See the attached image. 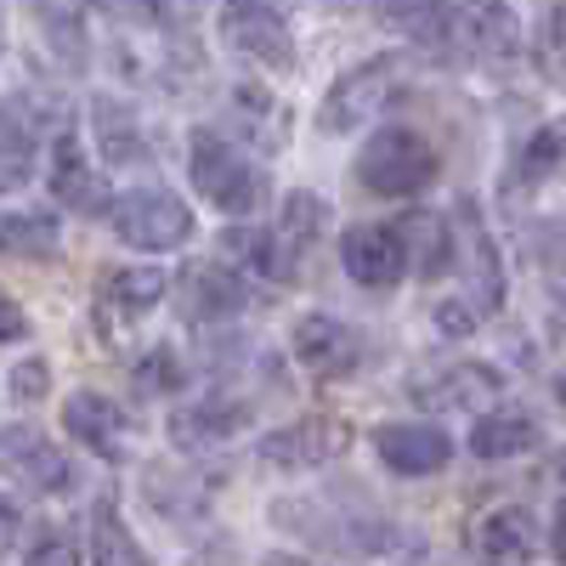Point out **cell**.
Wrapping results in <instances>:
<instances>
[{
  "instance_id": "27",
  "label": "cell",
  "mask_w": 566,
  "mask_h": 566,
  "mask_svg": "<svg viewBox=\"0 0 566 566\" xmlns=\"http://www.w3.org/2000/svg\"><path fill=\"white\" fill-rule=\"evenodd\" d=\"M560 154H566V130H555V125H549V130H538V136L527 142V148H522V165H515V176H510V181H515V187H522V181H527V187H533V181H544V176L560 165Z\"/></svg>"
},
{
  "instance_id": "26",
  "label": "cell",
  "mask_w": 566,
  "mask_h": 566,
  "mask_svg": "<svg viewBox=\"0 0 566 566\" xmlns=\"http://www.w3.org/2000/svg\"><path fill=\"white\" fill-rule=\"evenodd\" d=\"M52 250H57V216L52 210L0 216V255H52Z\"/></svg>"
},
{
  "instance_id": "12",
  "label": "cell",
  "mask_w": 566,
  "mask_h": 566,
  "mask_svg": "<svg viewBox=\"0 0 566 566\" xmlns=\"http://www.w3.org/2000/svg\"><path fill=\"white\" fill-rule=\"evenodd\" d=\"M453 29L476 45L482 57H510L515 52V12L510 0H448Z\"/></svg>"
},
{
  "instance_id": "35",
  "label": "cell",
  "mask_w": 566,
  "mask_h": 566,
  "mask_svg": "<svg viewBox=\"0 0 566 566\" xmlns=\"http://www.w3.org/2000/svg\"><path fill=\"white\" fill-rule=\"evenodd\" d=\"M18 522H23V515H18V504H12V499H0V555L12 549V538H18Z\"/></svg>"
},
{
  "instance_id": "21",
  "label": "cell",
  "mask_w": 566,
  "mask_h": 566,
  "mask_svg": "<svg viewBox=\"0 0 566 566\" xmlns=\"http://www.w3.org/2000/svg\"><path fill=\"white\" fill-rule=\"evenodd\" d=\"M527 448H538V424L527 413H488L470 431V453L476 459H515Z\"/></svg>"
},
{
  "instance_id": "28",
  "label": "cell",
  "mask_w": 566,
  "mask_h": 566,
  "mask_svg": "<svg viewBox=\"0 0 566 566\" xmlns=\"http://www.w3.org/2000/svg\"><path fill=\"white\" fill-rule=\"evenodd\" d=\"M232 108H239V114H244V125L261 136V148H277V136H283V130H277V119H272L277 108H272V97H266L261 85H239V91H232Z\"/></svg>"
},
{
  "instance_id": "4",
  "label": "cell",
  "mask_w": 566,
  "mask_h": 566,
  "mask_svg": "<svg viewBox=\"0 0 566 566\" xmlns=\"http://www.w3.org/2000/svg\"><path fill=\"white\" fill-rule=\"evenodd\" d=\"M453 227H459V261H464V306H470V317H493L499 306H504V266H499V250H493V239H488V227H482V210L476 205H459V216H453Z\"/></svg>"
},
{
  "instance_id": "38",
  "label": "cell",
  "mask_w": 566,
  "mask_h": 566,
  "mask_svg": "<svg viewBox=\"0 0 566 566\" xmlns=\"http://www.w3.org/2000/svg\"><path fill=\"white\" fill-rule=\"evenodd\" d=\"M266 566H306V560H283V555H277V560H266Z\"/></svg>"
},
{
  "instance_id": "33",
  "label": "cell",
  "mask_w": 566,
  "mask_h": 566,
  "mask_svg": "<svg viewBox=\"0 0 566 566\" xmlns=\"http://www.w3.org/2000/svg\"><path fill=\"white\" fill-rule=\"evenodd\" d=\"M437 323L448 328V335H470V328H476V317H470V306H464V301H448V306H437Z\"/></svg>"
},
{
  "instance_id": "15",
  "label": "cell",
  "mask_w": 566,
  "mask_h": 566,
  "mask_svg": "<svg viewBox=\"0 0 566 566\" xmlns=\"http://www.w3.org/2000/svg\"><path fill=\"white\" fill-rule=\"evenodd\" d=\"M499 368H488V363H459V368H448L442 380H431V386H413V402H424V408H482L488 397H499Z\"/></svg>"
},
{
  "instance_id": "30",
  "label": "cell",
  "mask_w": 566,
  "mask_h": 566,
  "mask_svg": "<svg viewBox=\"0 0 566 566\" xmlns=\"http://www.w3.org/2000/svg\"><path fill=\"white\" fill-rule=\"evenodd\" d=\"M136 386H142V391H154V397L176 391V386H181V363H176V352H170V346H154L148 357L136 363Z\"/></svg>"
},
{
  "instance_id": "39",
  "label": "cell",
  "mask_w": 566,
  "mask_h": 566,
  "mask_svg": "<svg viewBox=\"0 0 566 566\" xmlns=\"http://www.w3.org/2000/svg\"><path fill=\"white\" fill-rule=\"evenodd\" d=\"M555 397H560V402H566V374H560V386H555Z\"/></svg>"
},
{
  "instance_id": "20",
  "label": "cell",
  "mask_w": 566,
  "mask_h": 566,
  "mask_svg": "<svg viewBox=\"0 0 566 566\" xmlns=\"http://www.w3.org/2000/svg\"><path fill=\"white\" fill-rule=\"evenodd\" d=\"M374 7H380V18L391 29H402L419 45H448V34H453L448 0H374Z\"/></svg>"
},
{
  "instance_id": "34",
  "label": "cell",
  "mask_w": 566,
  "mask_h": 566,
  "mask_svg": "<svg viewBox=\"0 0 566 566\" xmlns=\"http://www.w3.org/2000/svg\"><path fill=\"white\" fill-rule=\"evenodd\" d=\"M29 335V317L12 306V301H0V346H7V340H23Z\"/></svg>"
},
{
  "instance_id": "10",
  "label": "cell",
  "mask_w": 566,
  "mask_h": 566,
  "mask_svg": "<svg viewBox=\"0 0 566 566\" xmlns=\"http://www.w3.org/2000/svg\"><path fill=\"white\" fill-rule=\"evenodd\" d=\"M374 448H380V459L397 470V476H431V470H442L453 459V442H448V431H437V424H380V431H374Z\"/></svg>"
},
{
  "instance_id": "22",
  "label": "cell",
  "mask_w": 566,
  "mask_h": 566,
  "mask_svg": "<svg viewBox=\"0 0 566 566\" xmlns=\"http://www.w3.org/2000/svg\"><path fill=\"white\" fill-rule=\"evenodd\" d=\"M187 312L193 317H232L244 312V283L227 266H193L187 272Z\"/></svg>"
},
{
  "instance_id": "32",
  "label": "cell",
  "mask_w": 566,
  "mask_h": 566,
  "mask_svg": "<svg viewBox=\"0 0 566 566\" xmlns=\"http://www.w3.org/2000/svg\"><path fill=\"white\" fill-rule=\"evenodd\" d=\"M29 566H80V544H74L69 533H57V538H45V544L29 555Z\"/></svg>"
},
{
  "instance_id": "11",
  "label": "cell",
  "mask_w": 566,
  "mask_h": 566,
  "mask_svg": "<svg viewBox=\"0 0 566 566\" xmlns=\"http://www.w3.org/2000/svg\"><path fill=\"white\" fill-rule=\"evenodd\" d=\"M63 424L91 448V453H103V459H119L125 453V413L119 402H108L103 391H74L63 402Z\"/></svg>"
},
{
  "instance_id": "6",
  "label": "cell",
  "mask_w": 566,
  "mask_h": 566,
  "mask_svg": "<svg viewBox=\"0 0 566 566\" xmlns=\"http://www.w3.org/2000/svg\"><path fill=\"white\" fill-rule=\"evenodd\" d=\"M352 448V424L346 419H328V413H306L295 424H283L261 442V464H277V470H312V464H328Z\"/></svg>"
},
{
  "instance_id": "14",
  "label": "cell",
  "mask_w": 566,
  "mask_h": 566,
  "mask_svg": "<svg viewBox=\"0 0 566 566\" xmlns=\"http://www.w3.org/2000/svg\"><path fill=\"white\" fill-rule=\"evenodd\" d=\"M227 40L239 45L244 57H261L272 69L295 63V45H290V34H283V23L272 12H261V7H232L227 12Z\"/></svg>"
},
{
  "instance_id": "5",
  "label": "cell",
  "mask_w": 566,
  "mask_h": 566,
  "mask_svg": "<svg viewBox=\"0 0 566 566\" xmlns=\"http://www.w3.org/2000/svg\"><path fill=\"white\" fill-rule=\"evenodd\" d=\"M114 227L136 250H176L193 239V210L176 193H125L114 205Z\"/></svg>"
},
{
  "instance_id": "19",
  "label": "cell",
  "mask_w": 566,
  "mask_h": 566,
  "mask_svg": "<svg viewBox=\"0 0 566 566\" xmlns=\"http://www.w3.org/2000/svg\"><path fill=\"white\" fill-rule=\"evenodd\" d=\"M165 283H170V277H165L159 266H119V272H108V283H103V306H97V312L142 317V312L159 306Z\"/></svg>"
},
{
  "instance_id": "13",
  "label": "cell",
  "mask_w": 566,
  "mask_h": 566,
  "mask_svg": "<svg viewBox=\"0 0 566 566\" xmlns=\"http://www.w3.org/2000/svg\"><path fill=\"white\" fill-rule=\"evenodd\" d=\"M244 419H250L244 402H232V397H199L193 408H176L170 413V437H176V448H210V442L239 431Z\"/></svg>"
},
{
  "instance_id": "37",
  "label": "cell",
  "mask_w": 566,
  "mask_h": 566,
  "mask_svg": "<svg viewBox=\"0 0 566 566\" xmlns=\"http://www.w3.org/2000/svg\"><path fill=\"white\" fill-rule=\"evenodd\" d=\"M232 7H261V12H272V0H232Z\"/></svg>"
},
{
  "instance_id": "17",
  "label": "cell",
  "mask_w": 566,
  "mask_h": 566,
  "mask_svg": "<svg viewBox=\"0 0 566 566\" xmlns=\"http://www.w3.org/2000/svg\"><path fill=\"white\" fill-rule=\"evenodd\" d=\"M476 544H482V555L499 560V566H522V560L538 549V527H533V515H527L522 504H510V510H493V515H488L482 533H476Z\"/></svg>"
},
{
  "instance_id": "31",
  "label": "cell",
  "mask_w": 566,
  "mask_h": 566,
  "mask_svg": "<svg viewBox=\"0 0 566 566\" xmlns=\"http://www.w3.org/2000/svg\"><path fill=\"white\" fill-rule=\"evenodd\" d=\"M7 386H12V397H18V402H40V397H45V363H40V357L18 363Z\"/></svg>"
},
{
  "instance_id": "2",
  "label": "cell",
  "mask_w": 566,
  "mask_h": 566,
  "mask_svg": "<svg viewBox=\"0 0 566 566\" xmlns=\"http://www.w3.org/2000/svg\"><path fill=\"white\" fill-rule=\"evenodd\" d=\"M187 176H193V187L227 216H250L261 205L255 165L216 130H193V142H187Z\"/></svg>"
},
{
  "instance_id": "7",
  "label": "cell",
  "mask_w": 566,
  "mask_h": 566,
  "mask_svg": "<svg viewBox=\"0 0 566 566\" xmlns=\"http://www.w3.org/2000/svg\"><path fill=\"white\" fill-rule=\"evenodd\" d=\"M0 470H12V476L34 493H69L74 488V464L57 453V442H45L34 424H7V431H0Z\"/></svg>"
},
{
  "instance_id": "23",
  "label": "cell",
  "mask_w": 566,
  "mask_h": 566,
  "mask_svg": "<svg viewBox=\"0 0 566 566\" xmlns=\"http://www.w3.org/2000/svg\"><path fill=\"white\" fill-rule=\"evenodd\" d=\"M91 125H97V142H103V159L108 165H136L142 154H148V148H142V130H136V114L130 108L97 97V103H91Z\"/></svg>"
},
{
  "instance_id": "9",
  "label": "cell",
  "mask_w": 566,
  "mask_h": 566,
  "mask_svg": "<svg viewBox=\"0 0 566 566\" xmlns=\"http://www.w3.org/2000/svg\"><path fill=\"white\" fill-rule=\"evenodd\" d=\"M295 357H301V368H306V374H317V380H340V374H352V368H357L363 340L352 335V328H346L340 317L312 312V317H301V323H295Z\"/></svg>"
},
{
  "instance_id": "36",
  "label": "cell",
  "mask_w": 566,
  "mask_h": 566,
  "mask_svg": "<svg viewBox=\"0 0 566 566\" xmlns=\"http://www.w3.org/2000/svg\"><path fill=\"white\" fill-rule=\"evenodd\" d=\"M555 555H560V566H566V499H560V510H555Z\"/></svg>"
},
{
  "instance_id": "8",
  "label": "cell",
  "mask_w": 566,
  "mask_h": 566,
  "mask_svg": "<svg viewBox=\"0 0 566 566\" xmlns=\"http://www.w3.org/2000/svg\"><path fill=\"white\" fill-rule=\"evenodd\" d=\"M340 261H346V272L363 283V290H391V283L402 277V266H408V250L397 239V227L363 221V227H352L340 239Z\"/></svg>"
},
{
  "instance_id": "29",
  "label": "cell",
  "mask_w": 566,
  "mask_h": 566,
  "mask_svg": "<svg viewBox=\"0 0 566 566\" xmlns=\"http://www.w3.org/2000/svg\"><path fill=\"white\" fill-rule=\"evenodd\" d=\"M538 69H544L549 85L566 91V12H549L538 23Z\"/></svg>"
},
{
  "instance_id": "18",
  "label": "cell",
  "mask_w": 566,
  "mask_h": 566,
  "mask_svg": "<svg viewBox=\"0 0 566 566\" xmlns=\"http://www.w3.org/2000/svg\"><path fill=\"white\" fill-rule=\"evenodd\" d=\"M397 239H402V250L413 244L419 277H442V272L453 266V232H448V221L431 216V210H408L402 227H397Z\"/></svg>"
},
{
  "instance_id": "1",
  "label": "cell",
  "mask_w": 566,
  "mask_h": 566,
  "mask_svg": "<svg viewBox=\"0 0 566 566\" xmlns=\"http://www.w3.org/2000/svg\"><path fill=\"white\" fill-rule=\"evenodd\" d=\"M357 176H363L368 193H380V199H413L437 181V154L424 136L391 125V130H374V142L357 159Z\"/></svg>"
},
{
  "instance_id": "25",
  "label": "cell",
  "mask_w": 566,
  "mask_h": 566,
  "mask_svg": "<svg viewBox=\"0 0 566 566\" xmlns=\"http://www.w3.org/2000/svg\"><path fill=\"white\" fill-rule=\"evenodd\" d=\"M91 549H97V566H148V555H142V544L130 538V527L119 522L114 499L97 504V515H91Z\"/></svg>"
},
{
  "instance_id": "24",
  "label": "cell",
  "mask_w": 566,
  "mask_h": 566,
  "mask_svg": "<svg viewBox=\"0 0 566 566\" xmlns=\"http://www.w3.org/2000/svg\"><path fill=\"white\" fill-rule=\"evenodd\" d=\"M34 170V130L18 108H0V193L23 187Z\"/></svg>"
},
{
  "instance_id": "16",
  "label": "cell",
  "mask_w": 566,
  "mask_h": 566,
  "mask_svg": "<svg viewBox=\"0 0 566 566\" xmlns=\"http://www.w3.org/2000/svg\"><path fill=\"white\" fill-rule=\"evenodd\" d=\"M52 199H57V205H74V210H85V216H97V210L108 205L103 181L91 176L80 142H74L69 130L57 136V154H52Z\"/></svg>"
},
{
  "instance_id": "3",
  "label": "cell",
  "mask_w": 566,
  "mask_h": 566,
  "mask_svg": "<svg viewBox=\"0 0 566 566\" xmlns=\"http://www.w3.org/2000/svg\"><path fill=\"white\" fill-rule=\"evenodd\" d=\"M397 74H402V63H397V57H374V63H357V69H346L335 85H328V97H323V114H317V125H323L328 136H346V130H357L368 114H380V103L391 97Z\"/></svg>"
}]
</instances>
